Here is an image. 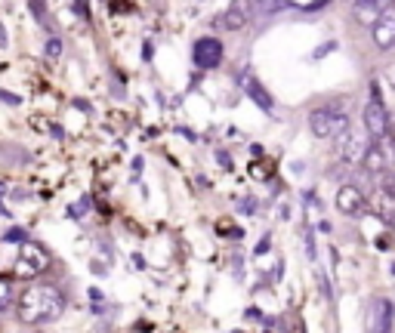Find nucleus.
Returning <instances> with one entry per match:
<instances>
[{"label": "nucleus", "mask_w": 395, "mask_h": 333, "mask_svg": "<svg viewBox=\"0 0 395 333\" xmlns=\"http://www.w3.org/2000/svg\"><path fill=\"white\" fill-rule=\"evenodd\" d=\"M62 309L65 299L52 284H31L28 290H22V296L16 303V312L25 324H50L62 315Z\"/></svg>", "instance_id": "f257e3e1"}, {"label": "nucleus", "mask_w": 395, "mask_h": 333, "mask_svg": "<svg viewBox=\"0 0 395 333\" xmlns=\"http://www.w3.org/2000/svg\"><path fill=\"white\" fill-rule=\"evenodd\" d=\"M367 145H371V136H367V133L346 126V130L337 136V161L346 164V166H358L361 158H365V151H367Z\"/></svg>", "instance_id": "f03ea898"}, {"label": "nucleus", "mask_w": 395, "mask_h": 333, "mask_svg": "<svg viewBox=\"0 0 395 333\" xmlns=\"http://www.w3.org/2000/svg\"><path fill=\"white\" fill-rule=\"evenodd\" d=\"M349 126V117L337 108H315L309 115V130L315 139H337Z\"/></svg>", "instance_id": "7ed1b4c3"}, {"label": "nucleus", "mask_w": 395, "mask_h": 333, "mask_svg": "<svg viewBox=\"0 0 395 333\" xmlns=\"http://www.w3.org/2000/svg\"><path fill=\"white\" fill-rule=\"evenodd\" d=\"M395 324V305L389 296H374L367 303V318H365V327L367 333H392Z\"/></svg>", "instance_id": "20e7f679"}, {"label": "nucleus", "mask_w": 395, "mask_h": 333, "mask_svg": "<svg viewBox=\"0 0 395 333\" xmlns=\"http://www.w3.org/2000/svg\"><path fill=\"white\" fill-rule=\"evenodd\" d=\"M235 84H238V90L247 93L250 102H256L262 111H266V115H272V111H275V99L269 96V90L260 84V77H256L250 68H241L238 75H235Z\"/></svg>", "instance_id": "39448f33"}, {"label": "nucleus", "mask_w": 395, "mask_h": 333, "mask_svg": "<svg viewBox=\"0 0 395 333\" xmlns=\"http://www.w3.org/2000/svg\"><path fill=\"white\" fill-rule=\"evenodd\" d=\"M16 265H19L16 269L19 278H35V275H41V272L50 269V256H47V250L37 247V244L28 238V241L22 244V256H19Z\"/></svg>", "instance_id": "423d86ee"}, {"label": "nucleus", "mask_w": 395, "mask_h": 333, "mask_svg": "<svg viewBox=\"0 0 395 333\" xmlns=\"http://www.w3.org/2000/svg\"><path fill=\"white\" fill-rule=\"evenodd\" d=\"M367 210L371 216H377L380 222L395 225V185H377L367 195Z\"/></svg>", "instance_id": "0eeeda50"}, {"label": "nucleus", "mask_w": 395, "mask_h": 333, "mask_svg": "<svg viewBox=\"0 0 395 333\" xmlns=\"http://www.w3.org/2000/svg\"><path fill=\"white\" fill-rule=\"evenodd\" d=\"M253 19H256V12H253V3H250V0H232L222 16H216V25L226 28V31H244Z\"/></svg>", "instance_id": "6e6552de"}, {"label": "nucleus", "mask_w": 395, "mask_h": 333, "mask_svg": "<svg viewBox=\"0 0 395 333\" xmlns=\"http://www.w3.org/2000/svg\"><path fill=\"white\" fill-rule=\"evenodd\" d=\"M192 62H195V68H201V71L220 68V62H222V44L216 41V37H198L195 46H192Z\"/></svg>", "instance_id": "1a4fd4ad"}, {"label": "nucleus", "mask_w": 395, "mask_h": 333, "mask_svg": "<svg viewBox=\"0 0 395 333\" xmlns=\"http://www.w3.org/2000/svg\"><path fill=\"white\" fill-rule=\"evenodd\" d=\"M361 117H365V133L371 139H380L389 133V111H386L383 99H371L361 111Z\"/></svg>", "instance_id": "9d476101"}, {"label": "nucleus", "mask_w": 395, "mask_h": 333, "mask_svg": "<svg viewBox=\"0 0 395 333\" xmlns=\"http://www.w3.org/2000/svg\"><path fill=\"white\" fill-rule=\"evenodd\" d=\"M337 210L343 213V216H361V213L367 210V191L365 189H358V185H352V182H346V185H340V191H337Z\"/></svg>", "instance_id": "9b49d317"}, {"label": "nucleus", "mask_w": 395, "mask_h": 333, "mask_svg": "<svg viewBox=\"0 0 395 333\" xmlns=\"http://www.w3.org/2000/svg\"><path fill=\"white\" fill-rule=\"evenodd\" d=\"M371 37H374L377 50H383V53L395 50V12H383V16L371 25Z\"/></svg>", "instance_id": "f8f14e48"}, {"label": "nucleus", "mask_w": 395, "mask_h": 333, "mask_svg": "<svg viewBox=\"0 0 395 333\" xmlns=\"http://www.w3.org/2000/svg\"><path fill=\"white\" fill-rule=\"evenodd\" d=\"M383 3H386V0H355V3H352V16H355V22H361V25H374L380 16H383Z\"/></svg>", "instance_id": "ddd939ff"}, {"label": "nucleus", "mask_w": 395, "mask_h": 333, "mask_svg": "<svg viewBox=\"0 0 395 333\" xmlns=\"http://www.w3.org/2000/svg\"><path fill=\"white\" fill-rule=\"evenodd\" d=\"M250 3H253L256 19H260V16H275V12H281V10H287V6H293L291 0H250Z\"/></svg>", "instance_id": "4468645a"}, {"label": "nucleus", "mask_w": 395, "mask_h": 333, "mask_svg": "<svg viewBox=\"0 0 395 333\" xmlns=\"http://www.w3.org/2000/svg\"><path fill=\"white\" fill-rule=\"evenodd\" d=\"M28 6H31V16L37 19V25H44V28H52V22H50V12H47V6H44V0H28Z\"/></svg>", "instance_id": "2eb2a0df"}, {"label": "nucleus", "mask_w": 395, "mask_h": 333, "mask_svg": "<svg viewBox=\"0 0 395 333\" xmlns=\"http://www.w3.org/2000/svg\"><path fill=\"white\" fill-rule=\"evenodd\" d=\"M25 241H28V231H25L22 225H12V229L3 231V244H19V247H22Z\"/></svg>", "instance_id": "dca6fc26"}, {"label": "nucleus", "mask_w": 395, "mask_h": 333, "mask_svg": "<svg viewBox=\"0 0 395 333\" xmlns=\"http://www.w3.org/2000/svg\"><path fill=\"white\" fill-rule=\"evenodd\" d=\"M10 303H12V287L6 278H0V312L10 309Z\"/></svg>", "instance_id": "f3484780"}, {"label": "nucleus", "mask_w": 395, "mask_h": 333, "mask_svg": "<svg viewBox=\"0 0 395 333\" xmlns=\"http://www.w3.org/2000/svg\"><path fill=\"white\" fill-rule=\"evenodd\" d=\"M44 53H47V59H62V41H59V37H50L47 46H44Z\"/></svg>", "instance_id": "a211bd4d"}, {"label": "nucleus", "mask_w": 395, "mask_h": 333, "mask_svg": "<svg viewBox=\"0 0 395 333\" xmlns=\"http://www.w3.org/2000/svg\"><path fill=\"white\" fill-rule=\"evenodd\" d=\"M327 53H337V41H327V44H321L318 50L312 53V59H325Z\"/></svg>", "instance_id": "6ab92c4d"}, {"label": "nucleus", "mask_w": 395, "mask_h": 333, "mask_svg": "<svg viewBox=\"0 0 395 333\" xmlns=\"http://www.w3.org/2000/svg\"><path fill=\"white\" fill-rule=\"evenodd\" d=\"M327 3H334V0H315V3H309V6H302L306 12H318V10H325Z\"/></svg>", "instance_id": "aec40b11"}, {"label": "nucleus", "mask_w": 395, "mask_h": 333, "mask_svg": "<svg viewBox=\"0 0 395 333\" xmlns=\"http://www.w3.org/2000/svg\"><path fill=\"white\" fill-rule=\"evenodd\" d=\"M0 102H10V105H19L22 99L19 96H12V93H6V90H0Z\"/></svg>", "instance_id": "412c9836"}, {"label": "nucleus", "mask_w": 395, "mask_h": 333, "mask_svg": "<svg viewBox=\"0 0 395 333\" xmlns=\"http://www.w3.org/2000/svg\"><path fill=\"white\" fill-rule=\"evenodd\" d=\"M269 250H272V244H269V238H266V241H260V244H256V256H262V253H269Z\"/></svg>", "instance_id": "4be33fe9"}, {"label": "nucleus", "mask_w": 395, "mask_h": 333, "mask_svg": "<svg viewBox=\"0 0 395 333\" xmlns=\"http://www.w3.org/2000/svg\"><path fill=\"white\" fill-rule=\"evenodd\" d=\"M216 158H220V164L226 166V170H232V161H229V155H226V151H220V155H216Z\"/></svg>", "instance_id": "5701e85b"}, {"label": "nucleus", "mask_w": 395, "mask_h": 333, "mask_svg": "<svg viewBox=\"0 0 395 333\" xmlns=\"http://www.w3.org/2000/svg\"><path fill=\"white\" fill-rule=\"evenodd\" d=\"M386 77H389L392 86H395V65H389V68H386Z\"/></svg>", "instance_id": "b1692460"}, {"label": "nucleus", "mask_w": 395, "mask_h": 333, "mask_svg": "<svg viewBox=\"0 0 395 333\" xmlns=\"http://www.w3.org/2000/svg\"><path fill=\"white\" fill-rule=\"evenodd\" d=\"M0 216H3V219H12V213H10V210H6V207H3V204H0Z\"/></svg>", "instance_id": "393cba45"}, {"label": "nucleus", "mask_w": 395, "mask_h": 333, "mask_svg": "<svg viewBox=\"0 0 395 333\" xmlns=\"http://www.w3.org/2000/svg\"><path fill=\"white\" fill-rule=\"evenodd\" d=\"M0 46H6V31H3V25H0Z\"/></svg>", "instance_id": "a878e982"}, {"label": "nucleus", "mask_w": 395, "mask_h": 333, "mask_svg": "<svg viewBox=\"0 0 395 333\" xmlns=\"http://www.w3.org/2000/svg\"><path fill=\"white\" fill-rule=\"evenodd\" d=\"M392 275H395V263H392Z\"/></svg>", "instance_id": "bb28decb"}]
</instances>
